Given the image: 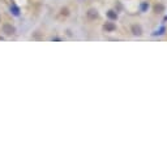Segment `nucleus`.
Listing matches in <instances>:
<instances>
[{
	"mask_svg": "<svg viewBox=\"0 0 167 165\" xmlns=\"http://www.w3.org/2000/svg\"><path fill=\"white\" fill-rule=\"evenodd\" d=\"M163 11H165V7H163L162 4H157L155 7H154V12H155V13H162Z\"/></svg>",
	"mask_w": 167,
	"mask_h": 165,
	"instance_id": "nucleus-1",
	"label": "nucleus"
},
{
	"mask_svg": "<svg viewBox=\"0 0 167 165\" xmlns=\"http://www.w3.org/2000/svg\"><path fill=\"white\" fill-rule=\"evenodd\" d=\"M132 30H133V34H136V35H141V29H140V26H132Z\"/></svg>",
	"mask_w": 167,
	"mask_h": 165,
	"instance_id": "nucleus-2",
	"label": "nucleus"
},
{
	"mask_svg": "<svg viewBox=\"0 0 167 165\" xmlns=\"http://www.w3.org/2000/svg\"><path fill=\"white\" fill-rule=\"evenodd\" d=\"M104 29H106V30H108V31L115 30V25H114V24H111V22H108V24H106V25H104Z\"/></svg>",
	"mask_w": 167,
	"mask_h": 165,
	"instance_id": "nucleus-3",
	"label": "nucleus"
},
{
	"mask_svg": "<svg viewBox=\"0 0 167 165\" xmlns=\"http://www.w3.org/2000/svg\"><path fill=\"white\" fill-rule=\"evenodd\" d=\"M108 17H111V18H114V20H116V18H118V14L114 13L112 11H110V12H108Z\"/></svg>",
	"mask_w": 167,
	"mask_h": 165,
	"instance_id": "nucleus-4",
	"label": "nucleus"
},
{
	"mask_svg": "<svg viewBox=\"0 0 167 165\" xmlns=\"http://www.w3.org/2000/svg\"><path fill=\"white\" fill-rule=\"evenodd\" d=\"M89 17L95 18V17H97V13H94V11H90V12H89Z\"/></svg>",
	"mask_w": 167,
	"mask_h": 165,
	"instance_id": "nucleus-5",
	"label": "nucleus"
}]
</instances>
